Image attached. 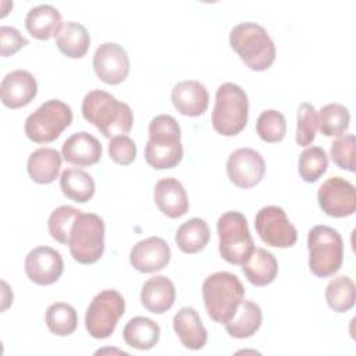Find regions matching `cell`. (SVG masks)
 I'll use <instances>...</instances> for the list:
<instances>
[{"instance_id": "6da1fadb", "label": "cell", "mask_w": 356, "mask_h": 356, "mask_svg": "<svg viewBox=\"0 0 356 356\" xmlns=\"http://www.w3.org/2000/svg\"><path fill=\"white\" fill-rule=\"evenodd\" d=\"M81 110L83 118L93 124L106 138L127 135L134 124L131 107L102 89L86 93Z\"/></svg>"}, {"instance_id": "7a4b0ae2", "label": "cell", "mask_w": 356, "mask_h": 356, "mask_svg": "<svg viewBox=\"0 0 356 356\" xmlns=\"http://www.w3.org/2000/svg\"><path fill=\"white\" fill-rule=\"evenodd\" d=\"M184 156L181 145V128L178 121L168 114L152 118L149 124V140L145 146V160L156 170L174 168Z\"/></svg>"}, {"instance_id": "3957f363", "label": "cell", "mask_w": 356, "mask_h": 356, "mask_svg": "<svg viewBox=\"0 0 356 356\" xmlns=\"http://www.w3.org/2000/svg\"><path fill=\"white\" fill-rule=\"evenodd\" d=\"M231 49L253 71L268 70L275 60V44L267 31L256 22H242L229 32Z\"/></svg>"}, {"instance_id": "277c9868", "label": "cell", "mask_w": 356, "mask_h": 356, "mask_svg": "<svg viewBox=\"0 0 356 356\" xmlns=\"http://www.w3.org/2000/svg\"><path fill=\"white\" fill-rule=\"evenodd\" d=\"M202 295L209 317L216 323L225 324L243 300L245 288L235 274L218 271L204 280Z\"/></svg>"}, {"instance_id": "5b68a950", "label": "cell", "mask_w": 356, "mask_h": 356, "mask_svg": "<svg viewBox=\"0 0 356 356\" xmlns=\"http://www.w3.org/2000/svg\"><path fill=\"white\" fill-rule=\"evenodd\" d=\"M248 95L239 85L225 82L218 86L211 111V125L217 134L238 135L248 124Z\"/></svg>"}, {"instance_id": "8992f818", "label": "cell", "mask_w": 356, "mask_h": 356, "mask_svg": "<svg viewBox=\"0 0 356 356\" xmlns=\"http://www.w3.org/2000/svg\"><path fill=\"white\" fill-rule=\"evenodd\" d=\"M309 268L320 278L334 275L342 266L343 242L339 232L328 225H316L307 234Z\"/></svg>"}, {"instance_id": "52a82bcc", "label": "cell", "mask_w": 356, "mask_h": 356, "mask_svg": "<svg viewBox=\"0 0 356 356\" xmlns=\"http://www.w3.org/2000/svg\"><path fill=\"white\" fill-rule=\"evenodd\" d=\"M104 221L95 213H81L70 231L71 256L81 264L96 263L104 252Z\"/></svg>"}, {"instance_id": "ba28073f", "label": "cell", "mask_w": 356, "mask_h": 356, "mask_svg": "<svg viewBox=\"0 0 356 356\" xmlns=\"http://www.w3.org/2000/svg\"><path fill=\"white\" fill-rule=\"evenodd\" d=\"M218 250L221 257L231 264H243L254 250L248 221L239 211H225L217 221Z\"/></svg>"}, {"instance_id": "9c48e42d", "label": "cell", "mask_w": 356, "mask_h": 356, "mask_svg": "<svg viewBox=\"0 0 356 356\" xmlns=\"http://www.w3.org/2000/svg\"><path fill=\"white\" fill-rule=\"evenodd\" d=\"M72 122L71 107L57 99L40 104L25 120V135L35 143H50Z\"/></svg>"}, {"instance_id": "30bf717a", "label": "cell", "mask_w": 356, "mask_h": 356, "mask_svg": "<svg viewBox=\"0 0 356 356\" xmlns=\"http://www.w3.org/2000/svg\"><path fill=\"white\" fill-rule=\"evenodd\" d=\"M125 312V300L115 289L99 292L90 302L85 314V327L96 339L108 338Z\"/></svg>"}, {"instance_id": "8fae6325", "label": "cell", "mask_w": 356, "mask_h": 356, "mask_svg": "<svg viewBox=\"0 0 356 356\" xmlns=\"http://www.w3.org/2000/svg\"><path fill=\"white\" fill-rule=\"evenodd\" d=\"M254 228L260 239L273 248H291L298 241L296 228L278 206L261 207L254 217Z\"/></svg>"}, {"instance_id": "7c38bea8", "label": "cell", "mask_w": 356, "mask_h": 356, "mask_svg": "<svg viewBox=\"0 0 356 356\" xmlns=\"http://www.w3.org/2000/svg\"><path fill=\"white\" fill-rule=\"evenodd\" d=\"M320 209L330 217L342 218L356 210V191L353 184L342 177H331L318 188Z\"/></svg>"}, {"instance_id": "4fadbf2b", "label": "cell", "mask_w": 356, "mask_h": 356, "mask_svg": "<svg viewBox=\"0 0 356 356\" xmlns=\"http://www.w3.org/2000/svg\"><path fill=\"white\" fill-rule=\"evenodd\" d=\"M266 163L263 156L250 149L241 147L234 150L227 160V174L229 181L242 189L256 186L264 177Z\"/></svg>"}, {"instance_id": "5bb4252c", "label": "cell", "mask_w": 356, "mask_h": 356, "mask_svg": "<svg viewBox=\"0 0 356 356\" xmlns=\"http://www.w3.org/2000/svg\"><path fill=\"white\" fill-rule=\"evenodd\" d=\"M93 70L100 81L108 85L121 83L129 72V57L118 43L104 42L93 54Z\"/></svg>"}, {"instance_id": "9a60e30c", "label": "cell", "mask_w": 356, "mask_h": 356, "mask_svg": "<svg viewBox=\"0 0 356 356\" xmlns=\"http://www.w3.org/2000/svg\"><path fill=\"white\" fill-rule=\"evenodd\" d=\"M25 273L28 278L38 285L54 284L63 274L64 261L56 249L50 246H38L25 257Z\"/></svg>"}, {"instance_id": "2e32d148", "label": "cell", "mask_w": 356, "mask_h": 356, "mask_svg": "<svg viewBox=\"0 0 356 356\" xmlns=\"http://www.w3.org/2000/svg\"><path fill=\"white\" fill-rule=\"evenodd\" d=\"M171 259L168 243L160 236L139 241L129 252L132 267L140 273H156L163 270Z\"/></svg>"}, {"instance_id": "e0dca14e", "label": "cell", "mask_w": 356, "mask_h": 356, "mask_svg": "<svg viewBox=\"0 0 356 356\" xmlns=\"http://www.w3.org/2000/svg\"><path fill=\"white\" fill-rule=\"evenodd\" d=\"M38 93L35 76L25 70L8 72L0 85L1 103L8 108H21L29 104Z\"/></svg>"}, {"instance_id": "ac0fdd59", "label": "cell", "mask_w": 356, "mask_h": 356, "mask_svg": "<svg viewBox=\"0 0 356 356\" xmlns=\"http://www.w3.org/2000/svg\"><path fill=\"white\" fill-rule=\"evenodd\" d=\"M174 107L184 115H202L209 106V92L199 81H181L171 90Z\"/></svg>"}, {"instance_id": "d6986e66", "label": "cell", "mask_w": 356, "mask_h": 356, "mask_svg": "<svg viewBox=\"0 0 356 356\" xmlns=\"http://www.w3.org/2000/svg\"><path fill=\"white\" fill-rule=\"evenodd\" d=\"M153 196L159 210L170 218L182 217L189 209L186 191L177 178L168 177L157 181Z\"/></svg>"}, {"instance_id": "ffe728a7", "label": "cell", "mask_w": 356, "mask_h": 356, "mask_svg": "<svg viewBox=\"0 0 356 356\" xmlns=\"http://www.w3.org/2000/svg\"><path fill=\"white\" fill-rule=\"evenodd\" d=\"M63 157L67 163L88 167L96 164L102 157L100 142L86 131L72 134L61 147Z\"/></svg>"}, {"instance_id": "44dd1931", "label": "cell", "mask_w": 356, "mask_h": 356, "mask_svg": "<svg viewBox=\"0 0 356 356\" xmlns=\"http://www.w3.org/2000/svg\"><path fill=\"white\" fill-rule=\"evenodd\" d=\"M172 327L186 349L199 350L207 342V331L202 324L199 313L193 307H181L172 318Z\"/></svg>"}, {"instance_id": "7402d4cb", "label": "cell", "mask_w": 356, "mask_h": 356, "mask_svg": "<svg viewBox=\"0 0 356 356\" xmlns=\"http://www.w3.org/2000/svg\"><path fill=\"white\" fill-rule=\"evenodd\" d=\"M175 302V286L172 281L164 275L149 278L140 291L142 306L154 314H163L172 307Z\"/></svg>"}, {"instance_id": "603a6c76", "label": "cell", "mask_w": 356, "mask_h": 356, "mask_svg": "<svg viewBox=\"0 0 356 356\" xmlns=\"http://www.w3.org/2000/svg\"><path fill=\"white\" fill-rule=\"evenodd\" d=\"M26 31L39 40H47L56 36L63 26L60 11L51 4H39L31 8L25 18Z\"/></svg>"}, {"instance_id": "cb8c5ba5", "label": "cell", "mask_w": 356, "mask_h": 356, "mask_svg": "<svg viewBox=\"0 0 356 356\" xmlns=\"http://www.w3.org/2000/svg\"><path fill=\"white\" fill-rule=\"evenodd\" d=\"M248 281L256 286L271 284L278 274V263L274 254L263 248H254L250 257L242 264Z\"/></svg>"}, {"instance_id": "d4e9b609", "label": "cell", "mask_w": 356, "mask_h": 356, "mask_svg": "<svg viewBox=\"0 0 356 356\" xmlns=\"http://www.w3.org/2000/svg\"><path fill=\"white\" fill-rule=\"evenodd\" d=\"M60 167L61 156L51 147L36 149L26 163L28 174L36 184H51L58 177Z\"/></svg>"}, {"instance_id": "484cf974", "label": "cell", "mask_w": 356, "mask_h": 356, "mask_svg": "<svg viewBox=\"0 0 356 356\" xmlns=\"http://www.w3.org/2000/svg\"><path fill=\"white\" fill-rule=\"evenodd\" d=\"M58 50L70 58H81L86 54L90 46V36L88 29L75 21L63 24L56 35Z\"/></svg>"}, {"instance_id": "4316f807", "label": "cell", "mask_w": 356, "mask_h": 356, "mask_svg": "<svg viewBox=\"0 0 356 356\" xmlns=\"http://www.w3.org/2000/svg\"><path fill=\"white\" fill-rule=\"evenodd\" d=\"M261 318L263 314L259 305L252 300H242L232 318L224 325L231 337L243 339L257 332L261 325Z\"/></svg>"}, {"instance_id": "83f0119b", "label": "cell", "mask_w": 356, "mask_h": 356, "mask_svg": "<svg viewBox=\"0 0 356 356\" xmlns=\"http://www.w3.org/2000/svg\"><path fill=\"white\" fill-rule=\"evenodd\" d=\"M122 338L128 346L139 350H147L159 342L160 327L152 318L138 316L125 324Z\"/></svg>"}, {"instance_id": "f1b7e54d", "label": "cell", "mask_w": 356, "mask_h": 356, "mask_svg": "<svg viewBox=\"0 0 356 356\" xmlns=\"http://www.w3.org/2000/svg\"><path fill=\"white\" fill-rule=\"evenodd\" d=\"M210 239V228L203 218L193 217L179 225L175 234L177 246L184 253H197L204 249Z\"/></svg>"}, {"instance_id": "f546056e", "label": "cell", "mask_w": 356, "mask_h": 356, "mask_svg": "<svg viewBox=\"0 0 356 356\" xmlns=\"http://www.w3.org/2000/svg\"><path fill=\"white\" fill-rule=\"evenodd\" d=\"M61 192L76 203H85L95 195V181L81 168H67L60 177Z\"/></svg>"}, {"instance_id": "4dcf8cb0", "label": "cell", "mask_w": 356, "mask_h": 356, "mask_svg": "<svg viewBox=\"0 0 356 356\" xmlns=\"http://www.w3.org/2000/svg\"><path fill=\"white\" fill-rule=\"evenodd\" d=\"M46 325L51 334L58 337L71 335L78 325L75 309L64 302L51 303L46 310Z\"/></svg>"}, {"instance_id": "1f68e13d", "label": "cell", "mask_w": 356, "mask_h": 356, "mask_svg": "<svg viewBox=\"0 0 356 356\" xmlns=\"http://www.w3.org/2000/svg\"><path fill=\"white\" fill-rule=\"evenodd\" d=\"M355 282L349 277H335L325 288V300L334 312L345 313L355 305Z\"/></svg>"}, {"instance_id": "d6a6232c", "label": "cell", "mask_w": 356, "mask_h": 356, "mask_svg": "<svg viewBox=\"0 0 356 356\" xmlns=\"http://www.w3.org/2000/svg\"><path fill=\"white\" fill-rule=\"evenodd\" d=\"M318 118V129L325 136H341L349 127V110L339 103H328L321 107Z\"/></svg>"}, {"instance_id": "836d02e7", "label": "cell", "mask_w": 356, "mask_h": 356, "mask_svg": "<svg viewBox=\"0 0 356 356\" xmlns=\"http://www.w3.org/2000/svg\"><path fill=\"white\" fill-rule=\"evenodd\" d=\"M328 167V157L323 147L310 146L305 149L298 160V171L305 182H316Z\"/></svg>"}, {"instance_id": "e575fe53", "label": "cell", "mask_w": 356, "mask_h": 356, "mask_svg": "<svg viewBox=\"0 0 356 356\" xmlns=\"http://www.w3.org/2000/svg\"><path fill=\"white\" fill-rule=\"evenodd\" d=\"M81 213V210L68 204H63L54 209L47 220V228L51 238L63 245H68L71 227Z\"/></svg>"}, {"instance_id": "d590c367", "label": "cell", "mask_w": 356, "mask_h": 356, "mask_svg": "<svg viewBox=\"0 0 356 356\" xmlns=\"http://www.w3.org/2000/svg\"><path fill=\"white\" fill-rule=\"evenodd\" d=\"M256 132L267 143L282 140L286 132V121L284 114L273 108L263 111L257 118Z\"/></svg>"}, {"instance_id": "8d00e7d4", "label": "cell", "mask_w": 356, "mask_h": 356, "mask_svg": "<svg viewBox=\"0 0 356 356\" xmlns=\"http://www.w3.org/2000/svg\"><path fill=\"white\" fill-rule=\"evenodd\" d=\"M298 125H296V143L299 146H309L314 138L318 128L317 111L313 104L302 103L298 108Z\"/></svg>"}, {"instance_id": "74e56055", "label": "cell", "mask_w": 356, "mask_h": 356, "mask_svg": "<svg viewBox=\"0 0 356 356\" xmlns=\"http://www.w3.org/2000/svg\"><path fill=\"white\" fill-rule=\"evenodd\" d=\"M355 145H356V139L353 135L339 136L331 143L330 156L339 168L348 170L350 172L355 171V161H353Z\"/></svg>"}, {"instance_id": "f35d334b", "label": "cell", "mask_w": 356, "mask_h": 356, "mask_svg": "<svg viewBox=\"0 0 356 356\" xmlns=\"http://www.w3.org/2000/svg\"><path fill=\"white\" fill-rule=\"evenodd\" d=\"M108 154L114 163L128 165L136 157V145L128 135L114 136L108 143Z\"/></svg>"}, {"instance_id": "ab89813d", "label": "cell", "mask_w": 356, "mask_h": 356, "mask_svg": "<svg viewBox=\"0 0 356 356\" xmlns=\"http://www.w3.org/2000/svg\"><path fill=\"white\" fill-rule=\"evenodd\" d=\"M28 44V39L18 29L8 25L0 26V51L3 57L15 54L21 47Z\"/></svg>"}]
</instances>
